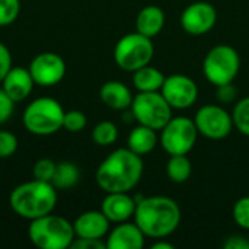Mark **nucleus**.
I'll list each match as a JSON object with an SVG mask.
<instances>
[{
  "label": "nucleus",
  "instance_id": "6e6552de",
  "mask_svg": "<svg viewBox=\"0 0 249 249\" xmlns=\"http://www.w3.org/2000/svg\"><path fill=\"white\" fill-rule=\"evenodd\" d=\"M131 114L134 120L146 127L160 131L172 118V107L159 92H139L133 96Z\"/></svg>",
  "mask_w": 249,
  "mask_h": 249
},
{
  "label": "nucleus",
  "instance_id": "2eb2a0df",
  "mask_svg": "<svg viewBox=\"0 0 249 249\" xmlns=\"http://www.w3.org/2000/svg\"><path fill=\"white\" fill-rule=\"evenodd\" d=\"M146 235L136 223H118L107 238L108 249H142L144 247Z\"/></svg>",
  "mask_w": 249,
  "mask_h": 249
},
{
  "label": "nucleus",
  "instance_id": "f257e3e1",
  "mask_svg": "<svg viewBox=\"0 0 249 249\" xmlns=\"http://www.w3.org/2000/svg\"><path fill=\"white\" fill-rule=\"evenodd\" d=\"M144 162L128 147L114 150L96 169V184L105 193H130L140 182Z\"/></svg>",
  "mask_w": 249,
  "mask_h": 249
},
{
  "label": "nucleus",
  "instance_id": "c9c22d12",
  "mask_svg": "<svg viewBox=\"0 0 249 249\" xmlns=\"http://www.w3.org/2000/svg\"><path fill=\"white\" fill-rule=\"evenodd\" d=\"M174 244H171V242H168V241H165V238H160V239H156V242L155 244H152V247L150 249H174Z\"/></svg>",
  "mask_w": 249,
  "mask_h": 249
},
{
  "label": "nucleus",
  "instance_id": "412c9836",
  "mask_svg": "<svg viewBox=\"0 0 249 249\" xmlns=\"http://www.w3.org/2000/svg\"><path fill=\"white\" fill-rule=\"evenodd\" d=\"M165 77L159 69L147 64L133 71V85L139 92H159Z\"/></svg>",
  "mask_w": 249,
  "mask_h": 249
},
{
  "label": "nucleus",
  "instance_id": "f3484780",
  "mask_svg": "<svg viewBox=\"0 0 249 249\" xmlns=\"http://www.w3.org/2000/svg\"><path fill=\"white\" fill-rule=\"evenodd\" d=\"M1 89L13 102H20L31 95L35 82L28 69L12 67L1 80Z\"/></svg>",
  "mask_w": 249,
  "mask_h": 249
},
{
  "label": "nucleus",
  "instance_id": "2f4dec72",
  "mask_svg": "<svg viewBox=\"0 0 249 249\" xmlns=\"http://www.w3.org/2000/svg\"><path fill=\"white\" fill-rule=\"evenodd\" d=\"M216 95H217V99H219L222 104H229V102H233V101L236 99L238 90H236V88L233 86V83H226V85L217 86Z\"/></svg>",
  "mask_w": 249,
  "mask_h": 249
},
{
  "label": "nucleus",
  "instance_id": "20e7f679",
  "mask_svg": "<svg viewBox=\"0 0 249 249\" xmlns=\"http://www.w3.org/2000/svg\"><path fill=\"white\" fill-rule=\"evenodd\" d=\"M29 241L39 249L70 248L74 241V228L67 219L55 214H45L31 220L28 228Z\"/></svg>",
  "mask_w": 249,
  "mask_h": 249
},
{
  "label": "nucleus",
  "instance_id": "aec40b11",
  "mask_svg": "<svg viewBox=\"0 0 249 249\" xmlns=\"http://www.w3.org/2000/svg\"><path fill=\"white\" fill-rule=\"evenodd\" d=\"M158 143H159L158 131L142 124L134 127L127 137V147L140 156L153 152Z\"/></svg>",
  "mask_w": 249,
  "mask_h": 249
},
{
  "label": "nucleus",
  "instance_id": "5701e85b",
  "mask_svg": "<svg viewBox=\"0 0 249 249\" xmlns=\"http://www.w3.org/2000/svg\"><path fill=\"white\" fill-rule=\"evenodd\" d=\"M80 179L79 168L71 162H61L55 168V174L53 177L51 184L57 190H67L74 187Z\"/></svg>",
  "mask_w": 249,
  "mask_h": 249
},
{
  "label": "nucleus",
  "instance_id": "a211bd4d",
  "mask_svg": "<svg viewBox=\"0 0 249 249\" xmlns=\"http://www.w3.org/2000/svg\"><path fill=\"white\" fill-rule=\"evenodd\" d=\"M99 98L108 108L114 111H124L131 107L133 95L127 85L118 80L105 82L99 89Z\"/></svg>",
  "mask_w": 249,
  "mask_h": 249
},
{
  "label": "nucleus",
  "instance_id": "4be33fe9",
  "mask_svg": "<svg viewBox=\"0 0 249 249\" xmlns=\"http://www.w3.org/2000/svg\"><path fill=\"white\" fill-rule=\"evenodd\" d=\"M193 174V163L187 155H172L166 162V175L175 184H184Z\"/></svg>",
  "mask_w": 249,
  "mask_h": 249
},
{
  "label": "nucleus",
  "instance_id": "dca6fc26",
  "mask_svg": "<svg viewBox=\"0 0 249 249\" xmlns=\"http://www.w3.org/2000/svg\"><path fill=\"white\" fill-rule=\"evenodd\" d=\"M109 220L99 210H90L82 213L73 223L74 233L77 238L86 239H102L109 231Z\"/></svg>",
  "mask_w": 249,
  "mask_h": 249
},
{
  "label": "nucleus",
  "instance_id": "6ab92c4d",
  "mask_svg": "<svg viewBox=\"0 0 249 249\" xmlns=\"http://www.w3.org/2000/svg\"><path fill=\"white\" fill-rule=\"evenodd\" d=\"M165 22H166V16L160 7L146 6L137 15L136 29H137V32H140L149 38H155L162 32Z\"/></svg>",
  "mask_w": 249,
  "mask_h": 249
},
{
  "label": "nucleus",
  "instance_id": "9b49d317",
  "mask_svg": "<svg viewBox=\"0 0 249 249\" xmlns=\"http://www.w3.org/2000/svg\"><path fill=\"white\" fill-rule=\"evenodd\" d=\"M160 93L172 109H187L196 104L198 98V86L190 76L175 73L165 77Z\"/></svg>",
  "mask_w": 249,
  "mask_h": 249
},
{
  "label": "nucleus",
  "instance_id": "7ed1b4c3",
  "mask_svg": "<svg viewBox=\"0 0 249 249\" xmlns=\"http://www.w3.org/2000/svg\"><path fill=\"white\" fill-rule=\"evenodd\" d=\"M57 188L51 182L29 181L18 185L9 197L12 210L28 220L50 214L57 204Z\"/></svg>",
  "mask_w": 249,
  "mask_h": 249
},
{
  "label": "nucleus",
  "instance_id": "f704fd0d",
  "mask_svg": "<svg viewBox=\"0 0 249 249\" xmlns=\"http://www.w3.org/2000/svg\"><path fill=\"white\" fill-rule=\"evenodd\" d=\"M223 248L226 249H249L248 238L241 235H232L223 242Z\"/></svg>",
  "mask_w": 249,
  "mask_h": 249
},
{
  "label": "nucleus",
  "instance_id": "72a5a7b5",
  "mask_svg": "<svg viewBox=\"0 0 249 249\" xmlns=\"http://www.w3.org/2000/svg\"><path fill=\"white\" fill-rule=\"evenodd\" d=\"M12 69V55L7 47L0 42V82L4 79L7 71Z\"/></svg>",
  "mask_w": 249,
  "mask_h": 249
},
{
  "label": "nucleus",
  "instance_id": "39448f33",
  "mask_svg": "<svg viewBox=\"0 0 249 249\" xmlns=\"http://www.w3.org/2000/svg\"><path fill=\"white\" fill-rule=\"evenodd\" d=\"M64 109L53 98L34 99L23 112L25 128L35 136H51L63 127Z\"/></svg>",
  "mask_w": 249,
  "mask_h": 249
},
{
  "label": "nucleus",
  "instance_id": "cd10ccee",
  "mask_svg": "<svg viewBox=\"0 0 249 249\" xmlns=\"http://www.w3.org/2000/svg\"><path fill=\"white\" fill-rule=\"evenodd\" d=\"M55 168H57V165L51 159H45V158L44 159H39L34 165V169H32L34 179L51 182L53 181V177L55 174Z\"/></svg>",
  "mask_w": 249,
  "mask_h": 249
},
{
  "label": "nucleus",
  "instance_id": "c756f323",
  "mask_svg": "<svg viewBox=\"0 0 249 249\" xmlns=\"http://www.w3.org/2000/svg\"><path fill=\"white\" fill-rule=\"evenodd\" d=\"M18 149V139L13 133L0 130V159L10 158Z\"/></svg>",
  "mask_w": 249,
  "mask_h": 249
},
{
  "label": "nucleus",
  "instance_id": "bb28decb",
  "mask_svg": "<svg viewBox=\"0 0 249 249\" xmlns=\"http://www.w3.org/2000/svg\"><path fill=\"white\" fill-rule=\"evenodd\" d=\"M232 217L239 228L249 231V196L236 200L232 209Z\"/></svg>",
  "mask_w": 249,
  "mask_h": 249
},
{
  "label": "nucleus",
  "instance_id": "7c9ffc66",
  "mask_svg": "<svg viewBox=\"0 0 249 249\" xmlns=\"http://www.w3.org/2000/svg\"><path fill=\"white\" fill-rule=\"evenodd\" d=\"M15 102L7 96V93L0 89V124H4L13 114Z\"/></svg>",
  "mask_w": 249,
  "mask_h": 249
},
{
  "label": "nucleus",
  "instance_id": "4468645a",
  "mask_svg": "<svg viewBox=\"0 0 249 249\" xmlns=\"http://www.w3.org/2000/svg\"><path fill=\"white\" fill-rule=\"evenodd\" d=\"M137 201L128 193H107L101 212L111 223H123L134 216Z\"/></svg>",
  "mask_w": 249,
  "mask_h": 249
},
{
  "label": "nucleus",
  "instance_id": "9d476101",
  "mask_svg": "<svg viewBox=\"0 0 249 249\" xmlns=\"http://www.w3.org/2000/svg\"><path fill=\"white\" fill-rule=\"evenodd\" d=\"M193 120L198 134L209 140H223L232 133L233 128L232 114H229L223 107L214 104L201 107Z\"/></svg>",
  "mask_w": 249,
  "mask_h": 249
},
{
  "label": "nucleus",
  "instance_id": "0eeeda50",
  "mask_svg": "<svg viewBox=\"0 0 249 249\" xmlns=\"http://www.w3.org/2000/svg\"><path fill=\"white\" fill-rule=\"evenodd\" d=\"M153 55L155 45L152 38L137 31L121 36L114 48V60L117 66L131 73L143 66L150 64Z\"/></svg>",
  "mask_w": 249,
  "mask_h": 249
},
{
  "label": "nucleus",
  "instance_id": "393cba45",
  "mask_svg": "<svg viewBox=\"0 0 249 249\" xmlns=\"http://www.w3.org/2000/svg\"><path fill=\"white\" fill-rule=\"evenodd\" d=\"M233 127L244 136L249 137V96L239 99L232 111Z\"/></svg>",
  "mask_w": 249,
  "mask_h": 249
},
{
  "label": "nucleus",
  "instance_id": "473e14b6",
  "mask_svg": "<svg viewBox=\"0 0 249 249\" xmlns=\"http://www.w3.org/2000/svg\"><path fill=\"white\" fill-rule=\"evenodd\" d=\"M70 248L73 249H105L107 244L101 239H86V238H74Z\"/></svg>",
  "mask_w": 249,
  "mask_h": 249
},
{
  "label": "nucleus",
  "instance_id": "f03ea898",
  "mask_svg": "<svg viewBox=\"0 0 249 249\" xmlns=\"http://www.w3.org/2000/svg\"><path fill=\"white\" fill-rule=\"evenodd\" d=\"M136 201L137 204L133 219L146 238H166L179 228L182 214L174 198L165 196H150Z\"/></svg>",
  "mask_w": 249,
  "mask_h": 249
},
{
  "label": "nucleus",
  "instance_id": "c85d7f7f",
  "mask_svg": "<svg viewBox=\"0 0 249 249\" xmlns=\"http://www.w3.org/2000/svg\"><path fill=\"white\" fill-rule=\"evenodd\" d=\"M86 123H88V118L83 112L80 111H69V112H64V118H63V128H66L67 131H71V133H77L80 130H83L86 127Z\"/></svg>",
  "mask_w": 249,
  "mask_h": 249
},
{
  "label": "nucleus",
  "instance_id": "b1692460",
  "mask_svg": "<svg viewBox=\"0 0 249 249\" xmlns=\"http://www.w3.org/2000/svg\"><path fill=\"white\" fill-rule=\"evenodd\" d=\"M118 139V128L111 121H101L92 131V140L98 146H109Z\"/></svg>",
  "mask_w": 249,
  "mask_h": 249
},
{
  "label": "nucleus",
  "instance_id": "f8f14e48",
  "mask_svg": "<svg viewBox=\"0 0 249 249\" xmlns=\"http://www.w3.org/2000/svg\"><path fill=\"white\" fill-rule=\"evenodd\" d=\"M182 29L194 36L210 32L217 22V10L209 1H194L188 4L179 18Z\"/></svg>",
  "mask_w": 249,
  "mask_h": 249
},
{
  "label": "nucleus",
  "instance_id": "1a4fd4ad",
  "mask_svg": "<svg viewBox=\"0 0 249 249\" xmlns=\"http://www.w3.org/2000/svg\"><path fill=\"white\" fill-rule=\"evenodd\" d=\"M198 137V130L194 120L179 115L172 117L166 125L160 130L159 143L162 149L169 155H188Z\"/></svg>",
  "mask_w": 249,
  "mask_h": 249
},
{
  "label": "nucleus",
  "instance_id": "ddd939ff",
  "mask_svg": "<svg viewBox=\"0 0 249 249\" xmlns=\"http://www.w3.org/2000/svg\"><path fill=\"white\" fill-rule=\"evenodd\" d=\"M29 73L39 86H53L61 82L66 74V63L55 53L38 54L29 64Z\"/></svg>",
  "mask_w": 249,
  "mask_h": 249
},
{
  "label": "nucleus",
  "instance_id": "a878e982",
  "mask_svg": "<svg viewBox=\"0 0 249 249\" xmlns=\"http://www.w3.org/2000/svg\"><path fill=\"white\" fill-rule=\"evenodd\" d=\"M20 12V0H0V26H7L16 20Z\"/></svg>",
  "mask_w": 249,
  "mask_h": 249
},
{
  "label": "nucleus",
  "instance_id": "423d86ee",
  "mask_svg": "<svg viewBox=\"0 0 249 249\" xmlns=\"http://www.w3.org/2000/svg\"><path fill=\"white\" fill-rule=\"evenodd\" d=\"M241 70V57L236 48L228 44H219L209 50L203 60V73L214 85L233 83Z\"/></svg>",
  "mask_w": 249,
  "mask_h": 249
},
{
  "label": "nucleus",
  "instance_id": "e433bc0d",
  "mask_svg": "<svg viewBox=\"0 0 249 249\" xmlns=\"http://www.w3.org/2000/svg\"><path fill=\"white\" fill-rule=\"evenodd\" d=\"M248 241H249V235H248Z\"/></svg>",
  "mask_w": 249,
  "mask_h": 249
}]
</instances>
